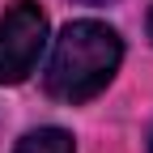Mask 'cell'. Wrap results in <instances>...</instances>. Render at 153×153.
<instances>
[{
	"instance_id": "2",
	"label": "cell",
	"mask_w": 153,
	"mask_h": 153,
	"mask_svg": "<svg viewBox=\"0 0 153 153\" xmlns=\"http://www.w3.org/2000/svg\"><path fill=\"white\" fill-rule=\"evenodd\" d=\"M43 47H47V13L34 0H13L0 17V85L26 81Z\"/></svg>"
},
{
	"instance_id": "3",
	"label": "cell",
	"mask_w": 153,
	"mask_h": 153,
	"mask_svg": "<svg viewBox=\"0 0 153 153\" xmlns=\"http://www.w3.org/2000/svg\"><path fill=\"white\" fill-rule=\"evenodd\" d=\"M13 153H76V145L64 128H34L17 140Z\"/></svg>"
},
{
	"instance_id": "5",
	"label": "cell",
	"mask_w": 153,
	"mask_h": 153,
	"mask_svg": "<svg viewBox=\"0 0 153 153\" xmlns=\"http://www.w3.org/2000/svg\"><path fill=\"white\" fill-rule=\"evenodd\" d=\"M149 34H153V13H149Z\"/></svg>"
},
{
	"instance_id": "6",
	"label": "cell",
	"mask_w": 153,
	"mask_h": 153,
	"mask_svg": "<svg viewBox=\"0 0 153 153\" xmlns=\"http://www.w3.org/2000/svg\"><path fill=\"white\" fill-rule=\"evenodd\" d=\"M149 153H153V140H149Z\"/></svg>"
},
{
	"instance_id": "4",
	"label": "cell",
	"mask_w": 153,
	"mask_h": 153,
	"mask_svg": "<svg viewBox=\"0 0 153 153\" xmlns=\"http://www.w3.org/2000/svg\"><path fill=\"white\" fill-rule=\"evenodd\" d=\"M81 4H111V0H81Z\"/></svg>"
},
{
	"instance_id": "1",
	"label": "cell",
	"mask_w": 153,
	"mask_h": 153,
	"mask_svg": "<svg viewBox=\"0 0 153 153\" xmlns=\"http://www.w3.org/2000/svg\"><path fill=\"white\" fill-rule=\"evenodd\" d=\"M123 43L106 22H68L47 60V94L60 102H89L119 72Z\"/></svg>"
}]
</instances>
